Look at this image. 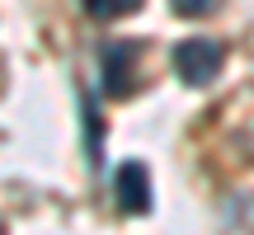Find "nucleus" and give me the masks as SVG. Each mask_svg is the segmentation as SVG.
<instances>
[{
    "mask_svg": "<svg viewBox=\"0 0 254 235\" xmlns=\"http://www.w3.org/2000/svg\"><path fill=\"white\" fill-rule=\"evenodd\" d=\"M226 61V47L217 38H189V43L174 47V71H179L184 85H212Z\"/></svg>",
    "mask_w": 254,
    "mask_h": 235,
    "instance_id": "nucleus-1",
    "label": "nucleus"
},
{
    "mask_svg": "<svg viewBox=\"0 0 254 235\" xmlns=\"http://www.w3.org/2000/svg\"><path fill=\"white\" fill-rule=\"evenodd\" d=\"M113 193H118V207L127 217H141V212H151V174H146V165L127 160L118 174H113Z\"/></svg>",
    "mask_w": 254,
    "mask_h": 235,
    "instance_id": "nucleus-2",
    "label": "nucleus"
},
{
    "mask_svg": "<svg viewBox=\"0 0 254 235\" xmlns=\"http://www.w3.org/2000/svg\"><path fill=\"white\" fill-rule=\"evenodd\" d=\"M136 57H141V47L132 43V38H123V43H109L104 47V80H109V94H127L132 90V66Z\"/></svg>",
    "mask_w": 254,
    "mask_h": 235,
    "instance_id": "nucleus-3",
    "label": "nucleus"
},
{
    "mask_svg": "<svg viewBox=\"0 0 254 235\" xmlns=\"http://www.w3.org/2000/svg\"><path fill=\"white\" fill-rule=\"evenodd\" d=\"M80 5H85L90 19H123V14H132L141 0H80Z\"/></svg>",
    "mask_w": 254,
    "mask_h": 235,
    "instance_id": "nucleus-4",
    "label": "nucleus"
},
{
    "mask_svg": "<svg viewBox=\"0 0 254 235\" xmlns=\"http://www.w3.org/2000/svg\"><path fill=\"white\" fill-rule=\"evenodd\" d=\"M174 5V14H184V19H198V14H212V9L221 5V0H170Z\"/></svg>",
    "mask_w": 254,
    "mask_h": 235,
    "instance_id": "nucleus-5",
    "label": "nucleus"
},
{
    "mask_svg": "<svg viewBox=\"0 0 254 235\" xmlns=\"http://www.w3.org/2000/svg\"><path fill=\"white\" fill-rule=\"evenodd\" d=\"M0 231H5V226H0Z\"/></svg>",
    "mask_w": 254,
    "mask_h": 235,
    "instance_id": "nucleus-6",
    "label": "nucleus"
}]
</instances>
